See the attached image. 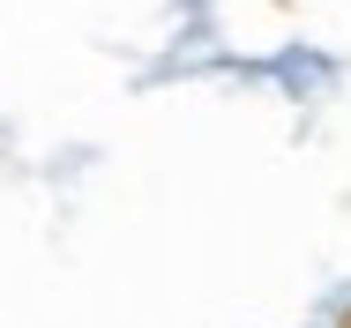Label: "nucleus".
Returning a JSON list of instances; mask_svg holds the SVG:
<instances>
[{"instance_id":"obj_1","label":"nucleus","mask_w":351,"mask_h":328,"mask_svg":"<svg viewBox=\"0 0 351 328\" xmlns=\"http://www.w3.org/2000/svg\"><path fill=\"white\" fill-rule=\"evenodd\" d=\"M337 328H351V314H344V321H337Z\"/></svg>"}]
</instances>
